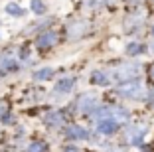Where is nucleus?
I'll return each instance as SVG.
<instances>
[{"instance_id":"f257e3e1","label":"nucleus","mask_w":154,"mask_h":152,"mask_svg":"<svg viewBox=\"0 0 154 152\" xmlns=\"http://www.w3.org/2000/svg\"><path fill=\"white\" fill-rule=\"evenodd\" d=\"M138 73H140V63L127 61V63H121V65L115 69L113 77L119 79V81H122V83H127V81H134L136 77H138Z\"/></svg>"},{"instance_id":"f03ea898","label":"nucleus","mask_w":154,"mask_h":152,"mask_svg":"<svg viewBox=\"0 0 154 152\" xmlns=\"http://www.w3.org/2000/svg\"><path fill=\"white\" fill-rule=\"evenodd\" d=\"M117 93L121 97H127V99H144L146 97V89L140 81H127V83H121L117 87Z\"/></svg>"},{"instance_id":"7ed1b4c3","label":"nucleus","mask_w":154,"mask_h":152,"mask_svg":"<svg viewBox=\"0 0 154 152\" xmlns=\"http://www.w3.org/2000/svg\"><path fill=\"white\" fill-rule=\"evenodd\" d=\"M146 130H148V126H146L144 123H140V125H131L125 130V138H127L128 144H140V140L144 138Z\"/></svg>"},{"instance_id":"20e7f679","label":"nucleus","mask_w":154,"mask_h":152,"mask_svg":"<svg viewBox=\"0 0 154 152\" xmlns=\"http://www.w3.org/2000/svg\"><path fill=\"white\" fill-rule=\"evenodd\" d=\"M89 22H83V20H77V22H71L67 26V38L69 40H77V38H81V36H85L87 32H89Z\"/></svg>"},{"instance_id":"39448f33","label":"nucleus","mask_w":154,"mask_h":152,"mask_svg":"<svg viewBox=\"0 0 154 152\" xmlns=\"http://www.w3.org/2000/svg\"><path fill=\"white\" fill-rule=\"evenodd\" d=\"M95 105H97V99L95 95H91V93H85L81 99H79V103H77V109L81 113H93L95 111Z\"/></svg>"},{"instance_id":"423d86ee","label":"nucleus","mask_w":154,"mask_h":152,"mask_svg":"<svg viewBox=\"0 0 154 152\" xmlns=\"http://www.w3.org/2000/svg\"><path fill=\"white\" fill-rule=\"evenodd\" d=\"M55 42H57V34H55L54 30H48V32H44L40 38H38V48H42V49H45V48H51V45H55Z\"/></svg>"},{"instance_id":"0eeeda50","label":"nucleus","mask_w":154,"mask_h":152,"mask_svg":"<svg viewBox=\"0 0 154 152\" xmlns=\"http://www.w3.org/2000/svg\"><path fill=\"white\" fill-rule=\"evenodd\" d=\"M73 85H75V79H73V77H63V79H59L57 83H55L54 93L55 95H63V93H67V91H71Z\"/></svg>"},{"instance_id":"6e6552de","label":"nucleus","mask_w":154,"mask_h":152,"mask_svg":"<svg viewBox=\"0 0 154 152\" xmlns=\"http://www.w3.org/2000/svg\"><path fill=\"white\" fill-rule=\"evenodd\" d=\"M119 129V123H115L113 119H103V121L97 123V130L101 134H113Z\"/></svg>"},{"instance_id":"1a4fd4ad","label":"nucleus","mask_w":154,"mask_h":152,"mask_svg":"<svg viewBox=\"0 0 154 152\" xmlns=\"http://www.w3.org/2000/svg\"><path fill=\"white\" fill-rule=\"evenodd\" d=\"M16 67H18V61H16L14 57H10V55H0V75L12 71V69H16Z\"/></svg>"},{"instance_id":"9d476101","label":"nucleus","mask_w":154,"mask_h":152,"mask_svg":"<svg viewBox=\"0 0 154 152\" xmlns=\"http://www.w3.org/2000/svg\"><path fill=\"white\" fill-rule=\"evenodd\" d=\"M111 119L119 125H122V123L128 121V111L122 107H111Z\"/></svg>"},{"instance_id":"9b49d317","label":"nucleus","mask_w":154,"mask_h":152,"mask_svg":"<svg viewBox=\"0 0 154 152\" xmlns=\"http://www.w3.org/2000/svg\"><path fill=\"white\" fill-rule=\"evenodd\" d=\"M67 138L69 140H83V138H87V130L83 129V126L71 125L67 129Z\"/></svg>"},{"instance_id":"f8f14e48","label":"nucleus","mask_w":154,"mask_h":152,"mask_svg":"<svg viewBox=\"0 0 154 152\" xmlns=\"http://www.w3.org/2000/svg\"><path fill=\"white\" fill-rule=\"evenodd\" d=\"M45 125H50V126L65 125V116H63V113H59V111H51L50 115L45 116Z\"/></svg>"},{"instance_id":"ddd939ff","label":"nucleus","mask_w":154,"mask_h":152,"mask_svg":"<svg viewBox=\"0 0 154 152\" xmlns=\"http://www.w3.org/2000/svg\"><path fill=\"white\" fill-rule=\"evenodd\" d=\"M91 81H93L95 85H109L111 83L109 73H105V71H95L93 75H91Z\"/></svg>"},{"instance_id":"4468645a","label":"nucleus","mask_w":154,"mask_h":152,"mask_svg":"<svg viewBox=\"0 0 154 152\" xmlns=\"http://www.w3.org/2000/svg\"><path fill=\"white\" fill-rule=\"evenodd\" d=\"M54 75V69L51 67H44V69H38L36 73H34V77H36L38 81H44V79H50V77Z\"/></svg>"},{"instance_id":"2eb2a0df","label":"nucleus","mask_w":154,"mask_h":152,"mask_svg":"<svg viewBox=\"0 0 154 152\" xmlns=\"http://www.w3.org/2000/svg\"><path fill=\"white\" fill-rule=\"evenodd\" d=\"M6 12H8L10 16H24V8L18 6V4H14V2L6 4Z\"/></svg>"},{"instance_id":"dca6fc26","label":"nucleus","mask_w":154,"mask_h":152,"mask_svg":"<svg viewBox=\"0 0 154 152\" xmlns=\"http://www.w3.org/2000/svg\"><path fill=\"white\" fill-rule=\"evenodd\" d=\"M142 20H144V16H132V18H128V20H127V28H131L128 32H134V28L140 26Z\"/></svg>"},{"instance_id":"f3484780","label":"nucleus","mask_w":154,"mask_h":152,"mask_svg":"<svg viewBox=\"0 0 154 152\" xmlns=\"http://www.w3.org/2000/svg\"><path fill=\"white\" fill-rule=\"evenodd\" d=\"M142 51H144L142 44H128V48H127L128 55H138V54H142Z\"/></svg>"},{"instance_id":"a211bd4d","label":"nucleus","mask_w":154,"mask_h":152,"mask_svg":"<svg viewBox=\"0 0 154 152\" xmlns=\"http://www.w3.org/2000/svg\"><path fill=\"white\" fill-rule=\"evenodd\" d=\"M32 10L38 14V16H42V14L45 12V4L42 2V0H32Z\"/></svg>"},{"instance_id":"6ab92c4d","label":"nucleus","mask_w":154,"mask_h":152,"mask_svg":"<svg viewBox=\"0 0 154 152\" xmlns=\"http://www.w3.org/2000/svg\"><path fill=\"white\" fill-rule=\"evenodd\" d=\"M26 152H45V144L44 142H32Z\"/></svg>"},{"instance_id":"aec40b11","label":"nucleus","mask_w":154,"mask_h":152,"mask_svg":"<svg viewBox=\"0 0 154 152\" xmlns=\"http://www.w3.org/2000/svg\"><path fill=\"white\" fill-rule=\"evenodd\" d=\"M4 113H6V105H2V103H0V121H2V116H4Z\"/></svg>"},{"instance_id":"412c9836","label":"nucleus","mask_w":154,"mask_h":152,"mask_svg":"<svg viewBox=\"0 0 154 152\" xmlns=\"http://www.w3.org/2000/svg\"><path fill=\"white\" fill-rule=\"evenodd\" d=\"M65 152H79V150H77L75 146H67V148H65Z\"/></svg>"},{"instance_id":"4be33fe9","label":"nucleus","mask_w":154,"mask_h":152,"mask_svg":"<svg viewBox=\"0 0 154 152\" xmlns=\"http://www.w3.org/2000/svg\"><path fill=\"white\" fill-rule=\"evenodd\" d=\"M107 152H121L119 148H113V150H107Z\"/></svg>"},{"instance_id":"5701e85b","label":"nucleus","mask_w":154,"mask_h":152,"mask_svg":"<svg viewBox=\"0 0 154 152\" xmlns=\"http://www.w3.org/2000/svg\"><path fill=\"white\" fill-rule=\"evenodd\" d=\"M150 73H152V77H154V65H152V69H150Z\"/></svg>"},{"instance_id":"b1692460","label":"nucleus","mask_w":154,"mask_h":152,"mask_svg":"<svg viewBox=\"0 0 154 152\" xmlns=\"http://www.w3.org/2000/svg\"><path fill=\"white\" fill-rule=\"evenodd\" d=\"M152 54H154V44H152Z\"/></svg>"},{"instance_id":"393cba45","label":"nucleus","mask_w":154,"mask_h":152,"mask_svg":"<svg viewBox=\"0 0 154 152\" xmlns=\"http://www.w3.org/2000/svg\"><path fill=\"white\" fill-rule=\"evenodd\" d=\"M152 36H154V28H152Z\"/></svg>"}]
</instances>
